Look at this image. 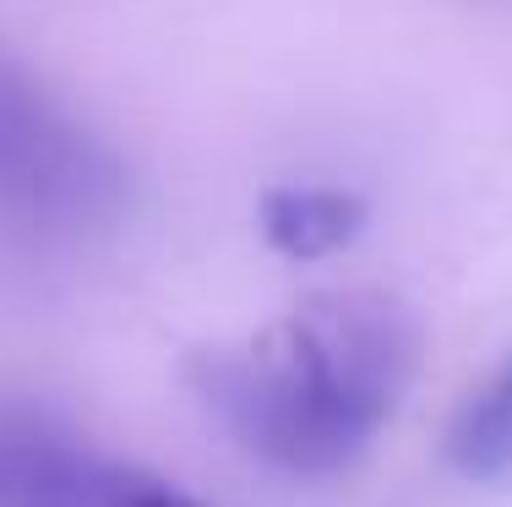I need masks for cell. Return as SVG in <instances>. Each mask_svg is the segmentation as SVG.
Listing matches in <instances>:
<instances>
[{"mask_svg":"<svg viewBox=\"0 0 512 507\" xmlns=\"http://www.w3.org/2000/svg\"><path fill=\"white\" fill-rule=\"evenodd\" d=\"M414 371V322L387 295H322L229 349L202 377L207 404L267 464L322 475L365 453Z\"/></svg>","mask_w":512,"mask_h":507,"instance_id":"1","label":"cell"},{"mask_svg":"<svg viewBox=\"0 0 512 507\" xmlns=\"http://www.w3.org/2000/svg\"><path fill=\"white\" fill-rule=\"evenodd\" d=\"M109 169L93 142L0 60V191L33 213H82L99 202Z\"/></svg>","mask_w":512,"mask_h":507,"instance_id":"2","label":"cell"},{"mask_svg":"<svg viewBox=\"0 0 512 507\" xmlns=\"http://www.w3.org/2000/svg\"><path fill=\"white\" fill-rule=\"evenodd\" d=\"M360 224H365V202L338 186H278L262 202L267 246H278L284 257H300V262L333 257L338 246H349L360 235Z\"/></svg>","mask_w":512,"mask_h":507,"instance_id":"3","label":"cell"},{"mask_svg":"<svg viewBox=\"0 0 512 507\" xmlns=\"http://www.w3.org/2000/svg\"><path fill=\"white\" fill-rule=\"evenodd\" d=\"M447 448H453V464L463 475H502V469H512V360L463 404Z\"/></svg>","mask_w":512,"mask_h":507,"instance_id":"4","label":"cell"},{"mask_svg":"<svg viewBox=\"0 0 512 507\" xmlns=\"http://www.w3.org/2000/svg\"><path fill=\"white\" fill-rule=\"evenodd\" d=\"M109 507H202V502H191V497H180V491H169V486H153V480H120V491L109 497Z\"/></svg>","mask_w":512,"mask_h":507,"instance_id":"5","label":"cell"}]
</instances>
